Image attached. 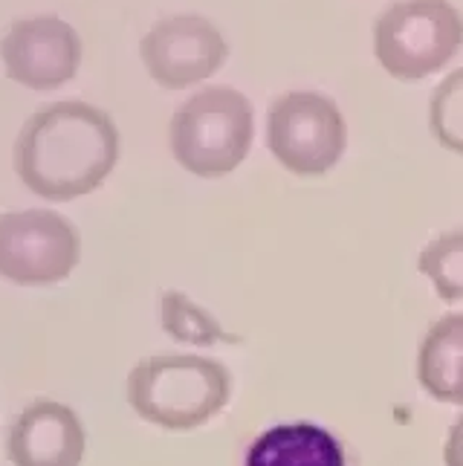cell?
<instances>
[{"mask_svg": "<svg viewBox=\"0 0 463 466\" xmlns=\"http://www.w3.org/2000/svg\"><path fill=\"white\" fill-rule=\"evenodd\" d=\"M119 163V131L102 107L55 102L35 110L15 139V171L44 200L67 203L99 188Z\"/></svg>", "mask_w": 463, "mask_h": 466, "instance_id": "cell-1", "label": "cell"}, {"mask_svg": "<svg viewBox=\"0 0 463 466\" xmlns=\"http://www.w3.org/2000/svg\"><path fill=\"white\" fill-rule=\"evenodd\" d=\"M232 374L217 360L195 353H156L127 374V403L159 429L191 431L226 409Z\"/></svg>", "mask_w": 463, "mask_h": 466, "instance_id": "cell-2", "label": "cell"}, {"mask_svg": "<svg viewBox=\"0 0 463 466\" xmlns=\"http://www.w3.org/2000/svg\"><path fill=\"white\" fill-rule=\"evenodd\" d=\"M255 137L249 99L235 87H206L174 110L168 142L174 159L203 180L232 174Z\"/></svg>", "mask_w": 463, "mask_h": 466, "instance_id": "cell-3", "label": "cell"}, {"mask_svg": "<svg viewBox=\"0 0 463 466\" xmlns=\"http://www.w3.org/2000/svg\"><path fill=\"white\" fill-rule=\"evenodd\" d=\"M463 44V15L449 0H397L374 24V56L400 82L440 73Z\"/></svg>", "mask_w": 463, "mask_h": 466, "instance_id": "cell-4", "label": "cell"}, {"mask_svg": "<svg viewBox=\"0 0 463 466\" xmlns=\"http://www.w3.org/2000/svg\"><path fill=\"white\" fill-rule=\"evenodd\" d=\"M267 146L290 174L322 177L345 154L347 125L330 96L293 90L269 107Z\"/></svg>", "mask_w": 463, "mask_h": 466, "instance_id": "cell-5", "label": "cell"}, {"mask_svg": "<svg viewBox=\"0 0 463 466\" xmlns=\"http://www.w3.org/2000/svg\"><path fill=\"white\" fill-rule=\"evenodd\" d=\"M82 255L73 223L50 208L0 215V279L21 287H50L70 276Z\"/></svg>", "mask_w": 463, "mask_h": 466, "instance_id": "cell-6", "label": "cell"}, {"mask_svg": "<svg viewBox=\"0 0 463 466\" xmlns=\"http://www.w3.org/2000/svg\"><path fill=\"white\" fill-rule=\"evenodd\" d=\"M142 64L166 90H186L215 76L229 56L220 29L200 15H174L151 26L139 44Z\"/></svg>", "mask_w": 463, "mask_h": 466, "instance_id": "cell-7", "label": "cell"}, {"mask_svg": "<svg viewBox=\"0 0 463 466\" xmlns=\"http://www.w3.org/2000/svg\"><path fill=\"white\" fill-rule=\"evenodd\" d=\"M0 56L12 82L29 90H55L75 78L82 64V38L67 21L38 15L9 26Z\"/></svg>", "mask_w": 463, "mask_h": 466, "instance_id": "cell-8", "label": "cell"}, {"mask_svg": "<svg viewBox=\"0 0 463 466\" xmlns=\"http://www.w3.org/2000/svg\"><path fill=\"white\" fill-rule=\"evenodd\" d=\"M85 446L82 420L55 400H35L9 429V461L15 466H82Z\"/></svg>", "mask_w": 463, "mask_h": 466, "instance_id": "cell-9", "label": "cell"}, {"mask_svg": "<svg viewBox=\"0 0 463 466\" xmlns=\"http://www.w3.org/2000/svg\"><path fill=\"white\" fill-rule=\"evenodd\" d=\"M244 466H347L345 449L316 423H281L258 435Z\"/></svg>", "mask_w": 463, "mask_h": 466, "instance_id": "cell-10", "label": "cell"}, {"mask_svg": "<svg viewBox=\"0 0 463 466\" xmlns=\"http://www.w3.org/2000/svg\"><path fill=\"white\" fill-rule=\"evenodd\" d=\"M418 382L438 403L463 406V313L443 316L423 336Z\"/></svg>", "mask_w": 463, "mask_h": 466, "instance_id": "cell-11", "label": "cell"}, {"mask_svg": "<svg viewBox=\"0 0 463 466\" xmlns=\"http://www.w3.org/2000/svg\"><path fill=\"white\" fill-rule=\"evenodd\" d=\"M418 269L432 281L435 293L443 301H463V229L438 235L420 252Z\"/></svg>", "mask_w": 463, "mask_h": 466, "instance_id": "cell-12", "label": "cell"}, {"mask_svg": "<svg viewBox=\"0 0 463 466\" xmlns=\"http://www.w3.org/2000/svg\"><path fill=\"white\" fill-rule=\"evenodd\" d=\"M159 321L177 342L188 345H215V342H235V336H226L209 310L186 299L183 293H166L159 301Z\"/></svg>", "mask_w": 463, "mask_h": 466, "instance_id": "cell-13", "label": "cell"}, {"mask_svg": "<svg viewBox=\"0 0 463 466\" xmlns=\"http://www.w3.org/2000/svg\"><path fill=\"white\" fill-rule=\"evenodd\" d=\"M428 125L443 148L463 154V67L449 73L432 93Z\"/></svg>", "mask_w": 463, "mask_h": 466, "instance_id": "cell-14", "label": "cell"}, {"mask_svg": "<svg viewBox=\"0 0 463 466\" xmlns=\"http://www.w3.org/2000/svg\"><path fill=\"white\" fill-rule=\"evenodd\" d=\"M443 463L446 466H463V414L449 429V438H446V446H443Z\"/></svg>", "mask_w": 463, "mask_h": 466, "instance_id": "cell-15", "label": "cell"}]
</instances>
